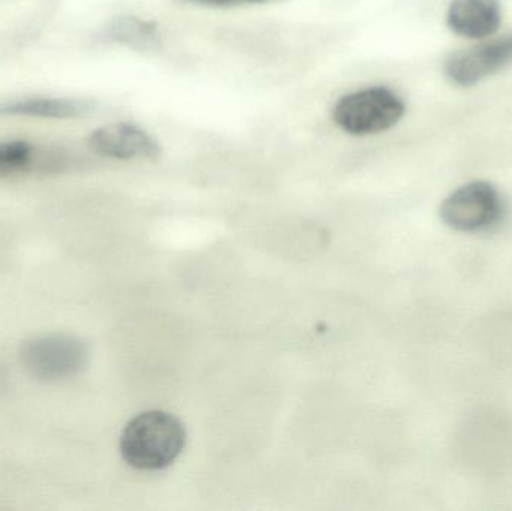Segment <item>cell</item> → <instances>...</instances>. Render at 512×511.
Here are the masks:
<instances>
[{
    "label": "cell",
    "mask_w": 512,
    "mask_h": 511,
    "mask_svg": "<svg viewBox=\"0 0 512 511\" xmlns=\"http://www.w3.org/2000/svg\"><path fill=\"white\" fill-rule=\"evenodd\" d=\"M501 213L498 189L483 180L463 185L445 198L441 206L442 221L462 233L486 230L501 218Z\"/></svg>",
    "instance_id": "obj_4"
},
{
    "label": "cell",
    "mask_w": 512,
    "mask_h": 511,
    "mask_svg": "<svg viewBox=\"0 0 512 511\" xmlns=\"http://www.w3.org/2000/svg\"><path fill=\"white\" fill-rule=\"evenodd\" d=\"M192 5L210 6V8H239V6L262 5L277 0H182Z\"/></svg>",
    "instance_id": "obj_11"
},
{
    "label": "cell",
    "mask_w": 512,
    "mask_h": 511,
    "mask_svg": "<svg viewBox=\"0 0 512 511\" xmlns=\"http://www.w3.org/2000/svg\"><path fill=\"white\" fill-rule=\"evenodd\" d=\"M86 345L68 335L29 339L20 347L21 365L36 380L62 381L75 377L87 363Z\"/></svg>",
    "instance_id": "obj_3"
},
{
    "label": "cell",
    "mask_w": 512,
    "mask_h": 511,
    "mask_svg": "<svg viewBox=\"0 0 512 511\" xmlns=\"http://www.w3.org/2000/svg\"><path fill=\"white\" fill-rule=\"evenodd\" d=\"M101 36L104 41L111 44L123 45L143 53H152L162 47V35L158 23L143 20L134 15L114 18L105 27Z\"/></svg>",
    "instance_id": "obj_9"
},
{
    "label": "cell",
    "mask_w": 512,
    "mask_h": 511,
    "mask_svg": "<svg viewBox=\"0 0 512 511\" xmlns=\"http://www.w3.org/2000/svg\"><path fill=\"white\" fill-rule=\"evenodd\" d=\"M89 147L96 155L111 159H158V141L131 123H110L92 132Z\"/></svg>",
    "instance_id": "obj_6"
},
{
    "label": "cell",
    "mask_w": 512,
    "mask_h": 511,
    "mask_svg": "<svg viewBox=\"0 0 512 511\" xmlns=\"http://www.w3.org/2000/svg\"><path fill=\"white\" fill-rule=\"evenodd\" d=\"M183 423L165 411L138 414L123 429L120 453L129 467L159 471L170 467L185 449Z\"/></svg>",
    "instance_id": "obj_1"
},
{
    "label": "cell",
    "mask_w": 512,
    "mask_h": 511,
    "mask_svg": "<svg viewBox=\"0 0 512 511\" xmlns=\"http://www.w3.org/2000/svg\"><path fill=\"white\" fill-rule=\"evenodd\" d=\"M3 383H5V377H3V371L0 368V392H2Z\"/></svg>",
    "instance_id": "obj_12"
},
{
    "label": "cell",
    "mask_w": 512,
    "mask_h": 511,
    "mask_svg": "<svg viewBox=\"0 0 512 511\" xmlns=\"http://www.w3.org/2000/svg\"><path fill=\"white\" fill-rule=\"evenodd\" d=\"M39 152L24 141L0 143V176H17L38 170Z\"/></svg>",
    "instance_id": "obj_10"
},
{
    "label": "cell",
    "mask_w": 512,
    "mask_h": 511,
    "mask_svg": "<svg viewBox=\"0 0 512 511\" xmlns=\"http://www.w3.org/2000/svg\"><path fill=\"white\" fill-rule=\"evenodd\" d=\"M405 111V102L394 90L376 86L342 96L334 105L333 119L343 131L363 137L393 128Z\"/></svg>",
    "instance_id": "obj_2"
},
{
    "label": "cell",
    "mask_w": 512,
    "mask_h": 511,
    "mask_svg": "<svg viewBox=\"0 0 512 511\" xmlns=\"http://www.w3.org/2000/svg\"><path fill=\"white\" fill-rule=\"evenodd\" d=\"M90 99L29 98L0 105V116L42 117V119H80L95 111Z\"/></svg>",
    "instance_id": "obj_8"
},
{
    "label": "cell",
    "mask_w": 512,
    "mask_h": 511,
    "mask_svg": "<svg viewBox=\"0 0 512 511\" xmlns=\"http://www.w3.org/2000/svg\"><path fill=\"white\" fill-rule=\"evenodd\" d=\"M502 23L499 0H453L447 24L463 38L484 39L495 35Z\"/></svg>",
    "instance_id": "obj_7"
},
{
    "label": "cell",
    "mask_w": 512,
    "mask_h": 511,
    "mask_svg": "<svg viewBox=\"0 0 512 511\" xmlns=\"http://www.w3.org/2000/svg\"><path fill=\"white\" fill-rule=\"evenodd\" d=\"M512 65V30L451 54L445 74L457 86L471 87Z\"/></svg>",
    "instance_id": "obj_5"
}]
</instances>
